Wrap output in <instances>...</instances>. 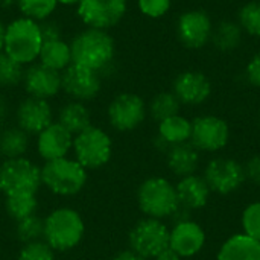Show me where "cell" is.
<instances>
[{
    "instance_id": "obj_1",
    "label": "cell",
    "mask_w": 260,
    "mask_h": 260,
    "mask_svg": "<svg viewBox=\"0 0 260 260\" xmlns=\"http://www.w3.org/2000/svg\"><path fill=\"white\" fill-rule=\"evenodd\" d=\"M73 64L91 69L101 76L114 61L116 43L108 30L87 27L78 32L70 41Z\"/></svg>"
},
{
    "instance_id": "obj_2",
    "label": "cell",
    "mask_w": 260,
    "mask_h": 260,
    "mask_svg": "<svg viewBox=\"0 0 260 260\" xmlns=\"http://www.w3.org/2000/svg\"><path fill=\"white\" fill-rule=\"evenodd\" d=\"M85 235L82 216L72 207H58L44 218L43 241L59 253L76 248Z\"/></svg>"
},
{
    "instance_id": "obj_3",
    "label": "cell",
    "mask_w": 260,
    "mask_h": 260,
    "mask_svg": "<svg viewBox=\"0 0 260 260\" xmlns=\"http://www.w3.org/2000/svg\"><path fill=\"white\" fill-rule=\"evenodd\" d=\"M137 206L145 218L166 221L180 207L175 184L165 177H149L137 189Z\"/></svg>"
},
{
    "instance_id": "obj_4",
    "label": "cell",
    "mask_w": 260,
    "mask_h": 260,
    "mask_svg": "<svg viewBox=\"0 0 260 260\" xmlns=\"http://www.w3.org/2000/svg\"><path fill=\"white\" fill-rule=\"evenodd\" d=\"M41 46L43 38L37 21L18 17L6 24L3 53L12 59L23 66H30L38 59Z\"/></svg>"
},
{
    "instance_id": "obj_5",
    "label": "cell",
    "mask_w": 260,
    "mask_h": 260,
    "mask_svg": "<svg viewBox=\"0 0 260 260\" xmlns=\"http://www.w3.org/2000/svg\"><path fill=\"white\" fill-rule=\"evenodd\" d=\"M87 184V169L75 158H58L44 161L41 168V186L58 197H73Z\"/></svg>"
},
{
    "instance_id": "obj_6",
    "label": "cell",
    "mask_w": 260,
    "mask_h": 260,
    "mask_svg": "<svg viewBox=\"0 0 260 260\" xmlns=\"http://www.w3.org/2000/svg\"><path fill=\"white\" fill-rule=\"evenodd\" d=\"M73 158L84 169H99L110 163L113 155V140L99 126H88L73 137Z\"/></svg>"
},
{
    "instance_id": "obj_7",
    "label": "cell",
    "mask_w": 260,
    "mask_h": 260,
    "mask_svg": "<svg viewBox=\"0 0 260 260\" xmlns=\"http://www.w3.org/2000/svg\"><path fill=\"white\" fill-rule=\"evenodd\" d=\"M41 187V168L26 157L3 160L0 165V192L8 195L38 193Z\"/></svg>"
},
{
    "instance_id": "obj_8",
    "label": "cell",
    "mask_w": 260,
    "mask_h": 260,
    "mask_svg": "<svg viewBox=\"0 0 260 260\" xmlns=\"http://www.w3.org/2000/svg\"><path fill=\"white\" fill-rule=\"evenodd\" d=\"M201 175L209 184L212 193L222 197L238 192L247 181L244 165L239 163L236 158L224 155H216L210 158L206 163Z\"/></svg>"
},
{
    "instance_id": "obj_9",
    "label": "cell",
    "mask_w": 260,
    "mask_h": 260,
    "mask_svg": "<svg viewBox=\"0 0 260 260\" xmlns=\"http://www.w3.org/2000/svg\"><path fill=\"white\" fill-rule=\"evenodd\" d=\"M169 225L161 219L143 218L128 235L129 250L152 260L161 250L169 247Z\"/></svg>"
},
{
    "instance_id": "obj_10",
    "label": "cell",
    "mask_w": 260,
    "mask_h": 260,
    "mask_svg": "<svg viewBox=\"0 0 260 260\" xmlns=\"http://www.w3.org/2000/svg\"><path fill=\"white\" fill-rule=\"evenodd\" d=\"M230 142L229 122L216 114H201L192 120L190 143L206 154H218Z\"/></svg>"
},
{
    "instance_id": "obj_11",
    "label": "cell",
    "mask_w": 260,
    "mask_h": 260,
    "mask_svg": "<svg viewBox=\"0 0 260 260\" xmlns=\"http://www.w3.org/2000/svg\"><path fill=\"white\" fill-rule=\"evenodd\" d=\"M148 116V105L142 96L125 91L117 94L107 108L108 123L119 133L137 129Z\"/></svg>"
},
{
    "instance_id": "obj_12",
    "label": "cell",
    "mask_w": 260,
    "mask_h": 260,
    "mask_svg": "<svg viewBox=\"0 0 260 260\" xmlns=\"http://www.w3.org/2000/svg\"><path fill=\"white\" fill-rule=\"evenodd\" d=\"M128 11V0H79L76 12L87 27L108 30L117 26Z\"/></svg>"
},
{
    "instance_id": "obj_13",
    "label": "cell",
    "mask_w": 260,
    "mask_h": 260,
    "mask_svg": "<svg viewBox=\"0 0 260 260\" xmlns=\"http://www.w3.org/2000/svg\"><path fill=\"white\" fill-rule=\"evenodd\" d=\"M177 37L180 43L192 50L206 47L213 34V21L203 9H189L177 20Z\"/></svg>"
},
{
    "instance_id": "obj_14",
    "label": "cell",
    "mask_w": 260,
    "mask_h": 260,
    "mask_svg": "<svg viewBox=\"0 0 260 260\" xmlns=\"http://www.w3.org/2000/svg\"><path fill=\"white\" fill-rule=\"evenodd\" d=\"M62 91L78 102L93 101L102 88V76L87 67L70 64L64 72H61Z\"/></svg>"
},
{
    "instance_id": "obj_15",
    "label": "cell",
    "mask_w": 260,
    "mask_h": 260,
    "mask_svg": "<svg viewBox=\"0 0 260 260\" xmlns=\"http://www.w3.org/2000/svg\"><path fill=\"white\" fill-rule=\"evenodd\" d=\"M171 91L181 105L198 107L210 99L213 85L206 73L200 70H184L175 76Z\"/></svg>"
},
{
    "instance_id": "obj_16",
    "label": "cell",
    "mask_w": 260,
    "mask_h": 260,
    "mask_svg": "<svg viewBox=\"0 0 260 260\" xmlns=\"http://www.w3.org/2000/svg\"><path fill=\"white\" fill-rule=\"evenodd\" d=\"M169 229V247L181 259H192L204 250L207 235L203 225L193 218L175 222Z\"/></svg>"
},
{
    "instance_id": "obj_17",
    "label": "cell",
    "mask_w": 260,
    "mask_h": 260,
    "mask_svg": "<svg viewBox=\"0 0 260 260\" xmlns=\"http://www.w3.org/2000/svg\"><path fill=\"white\" fill-rule=\"evenodd\" d=\"M17 126L29 136L40 134L53 120V110L49 101L27 96L23 99L15 110Z\"/></svg>"
},
{
    "instance_id": "obj_18",
    "label": "cell",
    "mask_w": 260,
    "mask_h": 260,
    "mask_svg": "<svg viewBox=\"0 0 260 260\" xmlns=\"http://www.w3.org/2000/svg\"><path fill=\"white\" fill-rule=\"evenodd\" d=\"M21 84L27 96L46 101L58 96V93L62 90L61 73L46 67L41 62H34L24 70Z\"/></svg>"
},
{
    "instance_id": "obj_19",
    "label": "cell",
    "mask_w": 260,
    "mask_h": 260,
    "mask_svg": "<svg viewBox=\"0 0 260 260\" xmlns=\"http://www.w3.org/2000/svg\"><path fill=\"white\" fill-rule=\"evenodd\" d=\"M73 136L56 120L37 134V152L44 161L64 158L72 152Z\"/></svg>"
},
{
    "instance_id": "obj_20",
    "label": "cell",
    "mask_w": 260,
    "mask_h": 260,
    "mask_svg": "<svg viewBox=\"0 0 260 260\" xmlns=\"http://www.w3.org/2000/svg\"><path fill=\"white\" fill-rule=\"evenodd\" d=\"M175 189L180 207L189 210L190 213L204 209L212 197V190L201 174H192L178 178L175 183Z\"/></svg>"
},
{
    "instance_id": "obj_21",
    "label": "cell",
    "mask_w": 260,
    "mask_h": 260,
    "mask_svg": "<svg viewBox=\"0 0 260 260\" xmlns=\"http://www.w3.org/2000/svg\"><path fill=\"white\" fill-rule=\"evenodd\" d=\"M165 157L169 172L177 180L192 174H198L201 165V152L190 142L171 146Z\"/></svg>"
},
{
    "instance_id": "obj_22",
    "label": "cell",
    "mask_w": 260,
    "mask_h": 260,
    "mask_svg": "<svg viewBox=\"0 0 260 260\" xmlns=\"http://www.w3.org/2000/svg\"><path fill=\"white\" fill-rule=\"evenodd\" d=\"M216 260H260V242L244 233H235L221 244Z\"/></svg>"
},
{
    "instance_id": "obj_23",
    "label": "cell",
    "mask_w": 260,
    "mask_h": 260,
    "mask_svg": "<svg viewBox=\"0 0 260 260\" xmlns=\"http://www.w3.org/2000/svg\"><path fill=\"white\" fill-rule=\"evenodd\" d=\"M56 122L64 126L73 137L91 126V113L84 102H66L56 114Z\"/></svg>"
},
{
    "instance_id": "obj_24",
    "label": "cell",
    "mask_w": 260,
    "mask_h": 260,
    "mask_svg": "<svg viewBox=\"0 0 260 260\" xmlns=\"http://www.w3.org/2000/svg\"><path fill=\"white\" fill-rule=\"evenodd\" d=\"M38 59L41 64H44L49 69H53L59 73L64 72L70 64H73L70 43L64 41L62 38L53 41H44Z\"/></svg>"
},
{
    "instance_id": "obj_25",
    "label": "cell",
    "mask_w": 260,
    "mask_h": 260,
    "mask_svg": "<svg viewBox=\"0 0 260 260\" xmlns=\"http://www.w3.org/2000/svg\"><path fill=\"white\" fill-rule=\"evenodd\" d=\"M157 136L163 139L169 146L187 143L192 136V120L183 114H175L158 122Z\"/></svg>"
},
{
    "instance_id": "obj_26",
    "label": "cell",
    "mask_w": 260,
    "mask_h": 260,
    "mask_svg": "<svg viewBox=\"0 0 260 260\" xmlns=\"http://www.w3.org/2000/svg\"><path fill=\"white\" fill-rule=\"evenodd\" d=\"M30 136L18 126L3 128L0 133V155L5 160L20 158L29 149Z\"/></svg>"
},
{
    "instance_id": "obj_27",
    "label": "cell",
    "mask_w": 260,
    "mask_h": 260,
    "mask_svg": "<svg viewBox=\"0 0 260 260\" xmlns=\"http://www.w3.org/2000/svg\"><path fill=\"white\" fill-rule=\"evenodd\" d=\"M244 32L236 20H222L216 26H213L212 43L213 46L224 53L236 50L242 43Z\"/></svg>"
},
{
    "instance_id": "obj_28",
    "label": "cell",
    "mask_w": 260,
    "mask_h": 260,
    "mask_svg": "<svg viewBox=\"0 0 260 260\" xmlns=\"http://www.w3.org/2000/svg\"><path fill=\"white\" fill-rule=\"evenodd\" d=\"M38 198L35 193H17L5 197V210L15 222L37 213Z\"/></svg>"
},
{
    "instance_id": "obj_29",
    "label": "cell",
    "mask_w": 260,
    "mask_h": 260,
    "mask_svg": "<svg viewBox=\"0 0 260 260\" xmlns=\"http://www.w3.org/2000/svg\"><path fill=\"white\" fill-rule=\"evenodd\" d=\"M180 110H181V104L172 91L157 93L148 105V114L157 123L168 119V117L180 114Z\"/></svg>"
},
{
    "instance_id": "obj_30",
    "label": "cell",
    "mask_w": 260,
    "mask_h": 260,
    "mask_svg": "<svg viewBox=\"0 0 260 260\" xmlns=\"http://www.w3.org/2000/svg\"><path fill=\"white\" fill-rule=\"evenodd\" d=\"M236 21L244 34L260 38V0H250L242 5L238 11Z\"/></svg>"
},
{
    "instance_id": "obj_31",
    "label": "cell",
    "mask_w": 260,
    "mask_h": 260,
    "mask_svg": "<svg viewBox=\"0 0 260 260\" xmlns=\"http://www.w3.org/2000/svg\"><path fill=\"white\" fill-rule=\"evenodd\" d=\"M56 6V0H17V8L21 12V17L37 23L50 18Z\"/></svg>"
},
{
    "instance_id": "obj_32",
    "label": "cell",
    "mask_w": 260,
    "mask_h": 260,
    "mask_svg": "<svg viewBox=\"0 0 260 260\" xmlns=\"http://www.w3.org/2000/svg\"><path fill=\"white\" fill-rule=\"evenodd\" d=\"M15 235L17 239L24 245V244H30V242H37V241H43L44 236V219L32 215L27 216L24 219H20L15 222Z\"/></svg>"
},
{
    "instance_id": "obj_33",
    "label": "cell",
    "mask_w": 260,
    "mask_h": 260,
    "mask_svg": "<svg viewBox=\"0 0 260 260\" xmlns=\"http://www.w3.org/2000/svg\"><path fill=\"white\" fill-rule=\"evenodd\" d=\"M26 67L18 61L12 59L6 53L2 52L0 55V87L11 88L17 87L23 82Z\"/></svg>"
},
{
    "instance_id": "obj_34",
    "label": "cell",
    "mask_w": 260,
    "mask_h": 260,
    "mask_svg": "<svg viewBox=\"0 0 260 260\" xmlns=\"http://www.w3.org/2000/svg\"><path fill=\"white\" fill-rule=\"evenodd\" d=\"M241 233L260 242V201H253L244 207L241 213Z\"/></svg>"
},
{
    "instance_id": "obj_35",
    "label": "cell",
    "mask_w": 260,
    "mask_h": 260,
    "mask_svg": "<svg viewBox=\"0 0 260 260\" xmlns=\"http://www.w3.org/2000/svg\"><path fill=\"white\" fill-rule=\"evenodd\" d=\"M17 260H55V251L44 241H37L24 244Z\"/></svg>"
},
{
    "instance_id": "obj_36",
    "label": "cell",
    "mask_w": 260,
    "mask_h": 260,
    "mask_svg": "<svg viewBox=\"0 0 260 260\" xmlns=\"http://www.w3.org/2000/svg\"><path fill=\"white\" fill-rule=\"evenodd\" d=\"M172 0H137L139 11L149 18H161L171 9Z\"/></svg>"
},
{
    "instance_id": "obj_37",
    "label": "cell",
    "mask_w": 260,
    "mask_h": 260,
    "mask_svg": "<svg viewBox=\"0 0 260 260\" xmlns=\"http://www.w3.org/2000/svg\"><path fill=\"white\" fill-rule=\"evenodd\" d=\"M40 26V32H41V38L43 43L44 41H53V40H61L62 38V29L59 26V23L53 18H46L43 21L38 23Z\"/></svg>"
},
{
    "instance_id": "obj_38",
    "label": "cell",
    "mask_w": 260,
    "mask_h": 260,
    "mask_svg": "<svg viewBox=\"0 0 260 260\" xmlns=\"http://www.w3.org/2000/svg\"><path fill=\"white\" fill-rule=\"evenodd\" d=\"M245 76H247L248 84H251L256 88H260V50L257 53H254L251 59L248 61L245 67Z\"/></svg>"
},
{
    "instance_id": "obj_39",
    "label": "cell",
    "mask_w": 260,
    "mask_h": 260,
    "mask_svg": "<svg viewBox=\"0 0 260 260\" xmlns=\"http://www.w3.org/2000/svg\"><path fill=\"white\" fill-rule=\"evenodd\" d=\"M244 172H245V178L253 181V183H259L260 181V155H253L251 158H248L244 163Z\"/></svg>"
},
{
    "instance_id": "obj_40",
    "label": "cell",
    "mask_w": 260,
    "mask_h": 260,
    "mask_svg": "<svg viewBox=\"0 0 260 260\" xmlns=\"http://www.w3.org/2000/svg\"><path fill=\"white\" fill-rule=\"evenodd\" d=\"M113 260H149L146 259V257H143V256H140V254H137L136 251H133V250H123V251H120V253H117Z\"/></svg>"
},
{
    "instance_id": "obj_41",
    "label": "cell",
    "mask_w": 260,
    "mask_h": 260,
    "mask_svg": "<svg viewBox=\"0 0 260 260\" xmlns=\"http://www.w3.org/2000/svg\"><path fill=\"white\" fill-rule=\"evenodd\" d=\"M152 260H183L180 254H177L171 247H166L165 250H161Z\"/></svg>"
},
{
    "instance_id": "obj_42",
    "label": "cell",
    "mask_w": 260,
    "mask_h": 260,
    "mask_svg": "<svg viewBox=\"0 0 260 260\" xmlns=\"http://www.w3.org/2000/svg\"><path fill=\"white\" fill-rule=\"evenodd\" d=\"M6 113H8V104H6V99L0 94V119H3V120H5Z\"/></svg>"
},
{
    "instance_id": "obj_43",
    "label": "cell",
    "mask_w": 260,
    "mask_h": 260,
    "mask_svg": "<svg viewBox=\"0 0 260 260\" xmlns=\"http://www.w3.org/2000/svg\"><path fill=\"white\" fill-rule=\"evenodd\" d=\"M5 35H6V24L2 21L0 18V52H3V46H5Z\"/></svg>"
},
{
    "instance_id": "obj_44",
    "label": "cell",
    "mask_w": 260,
    "mask_h": 260,
    "mask_svg": "<svg viewBox=\"0 0 260 260\" xmlns=\"http://www.w3.org/2000/svg\"><path fill=\"white\" fill-rule=\"evenodd\" d=\"M17 6V0H0V8L2 9H11Z\"/></svg>"
},
{
    "instance_id": "obj_45",
    "label": "cell",
    "mask_w": 260,
    "mask_h": 260,
    "mask_svg": "<svg viewBox=\"0 0 260 260\" xmlns=\"http://www.w3.org/2000/svg\"><path fill=\"white\" fill-rule=\"evenodd\" d=\"M79 0H56L58 5H64V6H76Z\"/></svg>"
},
{
    "instance_id": "obj_46",
    "label": "cell",
    "mask_w": 260,
    "mask_h": 260,
    "mask_svg": "<svg viewBox=\"0 0 260 260\" xmlns=\"http://www.w3.org/2000/svg\"><path fill=\"white\" fill-rule=\"evenodd\" d=\"M2 125H3V119H0V133H2V129H3V126H2Z\"/></svg>"
},
{
    "instance_id": "obj_47",
    "label": "cell",
    "mask_w": 260,
    "mask_h": 260,
    "mask_svg": "<svg viewBox=\"0 0 260 260\" xmlns=\"http://www.w3.org/2000/svg\"><path fill=\"white\" fill-rule=\"evenodd\" d=\"M257 186H259V189H260V181H259V183H257Z\"/></svg>"
},
{
    "instance_id": "obj_48",
    "label": "cell",
    "mask_w": 260,
    "mask_h": 260,
    "mask_svg": "<svg viewBox=\"0 0 260 260\" xmlns=\"http://www.w3.org/2000/svg\"><path fill=\"white\" fill-rule=\"evenodd\" d=\"M0 55H2V52H0Z\"/></svg>"
}]
</instances>
